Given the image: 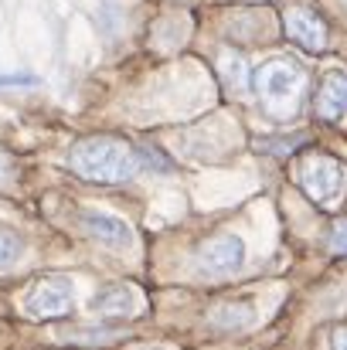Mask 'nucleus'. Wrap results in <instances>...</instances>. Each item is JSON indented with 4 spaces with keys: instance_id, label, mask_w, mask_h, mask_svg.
<instances>
[{
    "instance_id": "nucleus-6",
    "label": "nucleus",
    "mask_w": 347,
    "mask_h": 350,
    "mask_svg": "<svg viewBox=\"0 0 347 350\" xmlns=\"http://www.w3.org/2000/svg\"><path fill=\"white\" fill-rule=\"evenodd\" d=\"M283 27H286V38L293 44H300L303 51L310 55H320L331 41V27L324 17H317L310 7H290L283 14Z\"/></svg>"
},
{
    "instance_id": "nucleus-10",
    "label": "nucleus",
    "mask_w": 347,
    "mask_h": 350,
    "mask_svg": "<svg viewBox=\"0 0 347 350\" xmlns=\"http://www.w3.org/2000/svg\"><path fill=\"white\" fill-rule=\"evenodd\" d=\"M208 323L215 330H245L255 323V306L252 303H222L208 313Z\"/></svg>"
},
{
    "instance_id": "nucleus-15",
    "label": "nucleus",
    "mask_w": 347,
    "mask_h": 350,
    "mask_svg": "<svg viewBox=\"0 0 347 350\" xmlns=\"http://www.w3.org/2000/svg\"><path fill=\"white\" fill-rule=\"evenodd\" d=\"M0 85H38V79L34 75H3Z\"/></svg>"
},
{
    "instance_id": "nucleus-8",
    "label": "nucleus",
    "mask_w": 347,
    "mask_h": 350,
    "mask_svg": "<svg viewBox=\"0 0 347 350\" xmlns=\"http://www.w3.org/2000/svg\"><path fill=\"white\" fill-rule=\"evenodd\" d=\"M317 116L327 122H337L347 116V72L344 68H327L317 89Z\"/></svg>"
},
{
    "instance_id": "nucleus-13",
    "label": "nucleus",
    "mask_w": 347,
    "mask_h": 350,
    "mask_svg": "<svg viewBox=\"0 0 347 350\" xmlns=\"http://www.w3.org/2000/svg\"><path fill=\"white\" fill-rule=\"evenodd\" d=\"M68 337L72 340H79V344H113L116 337H119V330L116 327H75V330H68Z\"/></svg>"
},
{
    "instance_id": "nucleus-2",
    "label": "nucleus",
    "mask_w": 347,
    "mask_h": 350,
    "mask_svg": "<svg viewBox=\"0 0 347 350\" xmlns=\"http://www.w3.org/2000/svg\"><path fill=\"white\" fill-rule=\"evenodd\" d=\"M262 106L279 119L296 116L300 109V99L307 92V68L296 62V58H269L255 68V79H252Z\"/></svg>"
},
{
    "instance_id": "nucleus-7",
    "label": "nucleus",
    "mask_w": 347,
    "mask_h": 350,
    "mask_svg": "<svg viewBox=\"0 0 347 350\" xmlns=\"http://www.w3.org/2000/svg\"><path fill=\"white\" fill-rule=\"evenodd\" d=\"M79 225H82V232L89 234L92 241H99V245H106V248H129L133 245V228L123 221V218H116L110 211H82L79 215Z\"/></svg>"
},
{
    "instance_id": "nucleus-3",
    "label": "nucleus",
    "mask_w": 347,
    "mask_h": 350,
    "mask_svg": "<svg viewBox=\"0 0 347 350\" xmlns=\"http://www.w3.org/2000/svg\"><path fill=\"white\" fill-rule=\"evenodd\" d=\"M296 180L303 187V194L317 204H331L341 198V191L347 187V170L341 160L334 157H324V153H310L300 160V170H296Z\"/></svg>"
},
{
    "instance_id": "nucleus-5",
    "label": "nucleus",
    "mask_w": 347,
    "mask_h": 350,
    "mask_svg": "<svg viewBox=\"0 0 347 350\" xmlns=\"http://www.w3.org/2000/svg\"><path fill=\"white\" fill-rule=\"evenodd\" d=\"M72 303H75V282L65 275H44L27 289L24 313H31L34 320H55V317H65Z\"/></svg>"
},
{
    "instance_id": "nucleus-17",
    "label": "nucleus",
    "mask_w": 347,
    "mask_h": 350,
    "mask_svg": "<svg viewBox=\"0 0 347 350\" xmlns=\"http://www.w3.org/2000/svg\"><path fill=\"white\" fill-rule=\"evenodd\" d=\"M136 350H167V347H160V344H146V347H136Z\"/></svg>"
},
{
    "instance_id": "nucleus-4",
    "label": "nucleus",
    "mask_w": 347,
    "mask_h": 350,
    "mask_svg": "<svg viewBox=\"0 0 347 350\" xmlns=\"http://www.w3.org/2000/svg\"><path fill=\"white\" fill-rule=\"evenodd\" d=\"M194 265L201 275H211V279H229L235 272H242L245 265V241L235 232H222L211 234L198 245L194 252Z\"/></svg>"
},
{
    "instance_id": "nucleus-11",
    "label": "nucleus",
    "mask_w": 347,
    "mask_h": 350,
    "mask_svg": "<svg viewBox=\"0 0 347 350\" xmlns=\"http://www.w3.org/2000/svg\"><path fill=\"white\" fill-rule=\"evenodd\" d=\"M218 75H222L225 89L235 92V96L248 92V85H252V72H248V65H245V58H242L238 51H222V58H218Z\"/></svg>"
},
{
    "instance_id": "nucleus-16",
    "label": "nucleus",
    "mask_w": 347,
    "mask_h": 350,
    "mask_svg": "<svg viewBox=\"0 0 347 350\" xmlns=\"http://www.w3.org/2000/svg\"><path fill=\"white\" fill-rule=\"evenodd\" d=\"M331 350H347V327H337L331 334Z\"/></svg>"
},
{
    "instance_id": "nucleus-1",
    "label": "nucleus",
    "mask_w": 347,
    "mask_h": 350,
    "mask_svg": "<svg viewBox=\"0 0 347 350\" xmlns=\"http://www.w3.org/2000/svg\"><path fill=\"white\" fill-rule=\"evenodd\" d=\"M68 163L92 184H119L140 174V150L116 136H86L72 146Z\"/></svg>"
},
{
    "instance_id": "nucleus-9",
    "label": "nucleus",
    "mask_w": 347,
    "mask_h": 350,
    "mask_svg": "<svg viewBox=\"0 0 347 350\" xmlns=\"http://www.w3.org/2000/svg\"><path fill=\"white\" fill-rule=\"evenodd\" d=\"M89 310L96 317H136L140 313V296L129 286H106L103 293L92 296Z\"/></svg>"
},
{
    "instance_id": "nucleus-12",
    "label": "nucleus",
    "mask_w": 347,
    "mask_h": 350,
    "mask_svg": "<svg viewBox=\"0 0 347 350\" xmlns=\"http://www.w3.org/2000/svg\"><path fill=\"white\" fill-rule=\"evenodd\" d=\"M27 255V241L10 228H0V272H10L24 262Z\"/></svg>"
},
{
    "instance_id": "nucleus-14",
    "label": "nucleus",
    "mask_w": 347,
    "mask_h": 350,
    "mask_svg": "<svg viewBox=\"0 0 347 350\" xmlns=\"http://www.w3.org/2000/svg\"><path fill=\"white\" fill-rule=\"evenodd\" d=\"M331 248H334L337 255H347V221H341V225L331 232Z\"/></svg>"
}]
</instances>
